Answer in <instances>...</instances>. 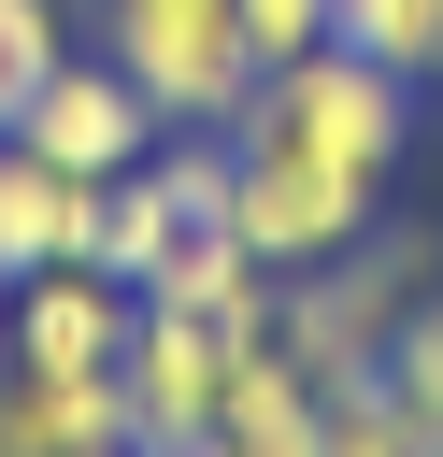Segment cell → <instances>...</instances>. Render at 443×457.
<instances>
[{
	"label": "cell",
	"mask_w": 443,
	"mask_h": 457,
	"mask_svg": "<svg viewBox=\"0 0 443 457\" xmlns=\"http://www.w3.org/2000/svg\"><path fill=\"white\" fill-rule=\"evenodd\" d=\"M0 457H57V443H43V414H29V386H14V371H0Z\"/></svg>",
	"instance_id": "e0dca14e"
},
{
	"label": "cell",
	"mask_w": 443,
	"mask_h": 457,
	"mask_svg": "<svg viewBox=\"0 0 443 457\" xmlns=\"http://www.w3.org/2000/svg\"><path fill=\"white\" fill-rule=\"evenodd\" d=\"M400 414H414V443L443 457V286H414V314H400V343H386V371H372Z\"/></svg>",
	"instance_id": "4fadbf2b"
},
{
	"label": "cell",
	"mask_w": 443,
	"mask_h": 457,
	"mask_svg": "<svg viewBox=\"0 0 443 457\" xmlns=\"http://www.w3.org/2000/svg\"><path fill=\"white\" fill-rule=\"evenodd\" d=\"M400 314H414V243H343V257H314V271H286V300H272V343L314 371V386H372L386 371V343H400Z\"/></svg>",
	"instance_id": "3957f363"
},
{
	"label": "cell",
	"mask_w": 443,
	"mask_h": 457,
	"mask_svg": "<svg viewBox=\"0 0 443 457\" xmlns=\"http://www.w3.org/2000/svg\"><path fill=\"white\" fill-rule=\"evenodd\" d=\"M329 457H429V443L386 386H329Z\"/></svg>",
	"instance_id": "9a60e30c"
},
{
	"label": "cell",
	"mask_w": 443,
	"mask_h": 457,
	"mask_svg": "<svg viewBox=\"0 0 443 457\" xmlns=\"http://www.w3.org/2000/svg\"><path fill=\"white\" fill-rule=\"evenodd\" d=\"M129 314H143V286H114L100 257H57L14 286V371H114Z\"/></svg>",
	"instance_id": "52a82bcc"
},
{
	"label": "cell",
	"mask_w": 443,
	"mask_h": 457,
	"mask_svg": "<svg viewBox=\"0 0 443 457\" xmlns=\"http://www.w3.org/2000/svg\"><path fill=\"white\" fill-rule=\"evenodd\" d=\"M372 171L314 157V143H272V129H229V243L272 257V271H314L343 243H372Z\"/></svg>",
	"instance_id": "7a4b0ae2"
},
{
	"label": "cell",
	"mask_w": 443,
	"mask_h": 457,
	"mask_svg": "<svg viewBox=\"0 0 443 457\" xmlns=\"http://www.w3.org/2000/svg\"><path fill=\"white\" fill-rule=\"evenodd\" d=\"M100 57L157 100V129H243L257 100L243 0H100Z\"/></svg>",
	"instance_id": "6da1fadb"
},
{
	"label": "cell",
	"mask_w": 443,
	"mask_h": 457,
	"mask_svg": "<svg viewBox=\"0 0 443 457\" xmlns=\"http://www.w3.org/2000/svg\"><path fill=\"white\" fill-rule=\"evenodd\" d=\"M243 43H257V71H286L329 43V0H243Z\"/></svg>",
	"instance_id": "2e32d148"
},
{
	"label": "cell",
	"mask_w": 443,
	"mask_h": 457,
	"mask_svg": "<svg viewBox=\"0 0 443 457\" xmlns=\"http://www.w3.org/2000/svg\"><path fill=\"white\" fill-rule=\"evenodd\" d=\"M229 328L214 314H186V300H143L129 314V357H114V386H129V443H200L214 428V400H229Z\"/></svg>",
	"instance_id": "5b68a950"
},
{
	"label": "cell",
	"mask_w": 443,
	"mask_h": 457,
	"mask_svg": "<svg viewBox=\"0 0 443 457\" xmlns=\"http://www.w3.org/2000/svg\"><path fill=\"white\" fill-rule=\"evenodd\" d=\"M143 457H214V428H200V443H143Z\"/></svg>",
	"instance_id": "ac0fdd59"
},
{
	"label": "cell",
	"mask_w": 443,
	"mask_h": 457,
	"mask_svg": "<svg viewBox=\"0 0 443 457\" xmlns=\"http://www.w3.org/2000/svg\"><path fill=\"white\" fill-rule=\"evenodd\" d=\"M214 457H329V386L286 343H243L229 400H214Z\"/></svg>",
	"instance_id": "9c48e42d"
},
{
	"label": "cell",
	"mask_w": 443,
	"mask_h": 457,
	"mask_svg": "<svg viewBox=\"0 0 443 457\" xmlns=\"http://www.w3.org/2000/svg\"><path fill=\"white\" fill-rule=\"evenodd\" d=\"M0 371H14V286H0Z\"/></svg>",
	"instance_id": "d6986e66"
},
{
	"label": "cell",
	"mask_w": 443,
	"mask_h": 457,
	"mask_svg": "<svg viewBox=\"0 0 443 457\" xmlns=\"http://www.w3.org/2000/svg\"><path fill=\"white\" fill-rule=\"evenodd\" d=\"M86 228H100V186L0 129V286H29V271H57V257H86Z\"/></svg>",
	"instance_id": "ba28073f"
},
{
	"label": "cell",
	"mask_w": 443,
	"mask_h": 457,
	"mask_svg": "<svg viewBox=\"0 0 443 457\" xmlns=\"http://www.w3.org/2000/svg\"><path fill=\"white\" fill-rule=\"evenodd\" d=\"M243 129L314 143V157H343V171H372V186H386V171H400V143H414V86H400V71H372L357 43H314V57L257 71Z\"/></svg>",
	"instance_id": "277c9868"
},
{
	"label": "cell",
	"mask_w": 443,
	"mask_h": 457,
	"mask_svg": "<svg viewBox=\"0 0 443 457\" xmlns=\"http://www.w3.org/2000/svg\"><path fill=\"white\" fill-rule=\"evenodd\" d=\"M14 143H43V157H57V171H86V186H114V171H143V157H157V100H143L114 57H57V71L29 86Z\"/></svg>",
	"instance_id": "8992f818"
},
{
	"label": "cell",
	"mask_w": 443,
	"mask_h": 457,
	"mask_svg": "<svg viewBox=\"0 0 443 457\" xmlns=\"http://www.w3.org/2000/svg\"><path fill=\"white\" fill-rule=\"evenodd\" d=\"M143 300H186V314H214L229 343H272V300H286V271H272V257H243L229 228H186V243H171V271H157Z\"/></svg>",
	"instance_id": "30bf717a"
},
{
	"label": "cell",
	"mask_w": 443,
	"mask_h": 457,
	"mask_svg": "<svg viewBox=\"0 0 443 457\" xmlns=\"http://www.w3.org/2000/svg\"><path fill=\"white\" fill-rule=\"evenodd\" d=\"M100 457H143V443H100Z\"/></svg>",
	"instance_id": "ffe728a7"
},
{
	"label": "cell",
	"mask_w": 443,
	"mask_h": 457,
	"mask_svg": "<svg viewBox=\"0 0 443 457\" xmlns=\"http://www.w3.org/2000/svg\"><path fill=\"white\" fill-rule=\"evenodd\" d=\"M171 243H186V200H171V171L143 157V171H114L100 186V228H86V257L114 271V286H157L171 271Z\"/></svg>",
	"instance_id": "8fae6325"
},
{
	"label": "cell",
	"mask_w": 443,
	"mask_h": 457,
	"mask_svg": "<svg viewBox=\"0 0 443 457\" xmlns=\"http://www.w3.org/2000/svg\"><path fill=\"white\" fill-rule=\"evenodd\" d=\"M429 86H443V57H429Z\"/></svg>",
	"instance_id": "44dd1931"
},
{
	"label": "cell",
	"mask_w": 443,
	"mask_h": 457,
	"mask_svg": "<svg viewBox=\"0 0 443 457\" xmlns=\"http://www.w3.org/2000/svg\"><path fill=\"white\" fill-rule=\"evenodd\" d=\"M329 43H357V57L400 71V86H429V57H443V0H329Z\"/></svg>",
	"instance_id": "7c38bea8"
},
{
	"label": "cell",
	"mask_w": 443,
	"mask_h": 457,
	"mask_svg": "<svg viewBox=\"0 0 443 457\" xmlns=\"http://www.w3.org/2000/svg\"><path fill=\"white\" fill-rule=\"evenodd\" d=\"M57 57H71V14H57V0H0V129L29 114V86H43Z\"/></svg>",
	"instance_id": "5bb4252c"
}]
</instances>
